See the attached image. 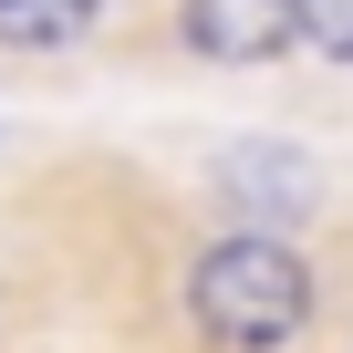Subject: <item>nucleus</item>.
<instances>
[{
    "label": "nucleus",
    "instance_id": "nucleus-4",
    "mask_svg": "<svg viewBox=\"0 0 353 353\" xmlns=\"http://www.w3.org/2000/svg\"><path fill=\"white\" fill-rule=\"evenodd\" d=\"M301 42L332 52V63H353V0H301Z\"/></svg>",
    "mask_w": 353,
    "mask_h": 353
},
{
    "label": "nucleus",
    "instance_id": "nucleus-3",
    "mask_svg": "<svg viewBox=\"0 0 353 353\" xmlns=\"http://www.w3.org/2000/svg\"><path fill=\"white\" fill-rule=\"evenodd\" d=\"M104 0H0V52H73Z\"/></svg>",
    "mask_w": 353,
    "mask_h": 353
},
{
    "label": "nucleus",
    "instance_id": "nucleus-1",
    "mask_svg": "<svg viewBox=\"0 0 353 353\" xmlns=\"http://www.w3.org/2000/svg\"><path fill=\"white\" fill-rule=\"evenodd\" d=\"M312 312H322V281L281 229H229L188 270V322L208 353H301Z\"/></svg>",
    "mask_w": 353,
    "mask_h": 353
},
{
    "label": "nucleus",
    "instance_id": "nucleus-2",
    "mask_svg": "<svg viewBox=\"0 0 353 353\" xmlns=\"http://www.w3.org/2000/svg\"><path fill=\"white\" fill-rule=\"evenodd\" d=\"M176 32H188L198 63L250 73V63H281L301 42V0H176Z\"/></svg>",
    "mask_w": 353,
    "mask_h": 353
}]
</instances>
